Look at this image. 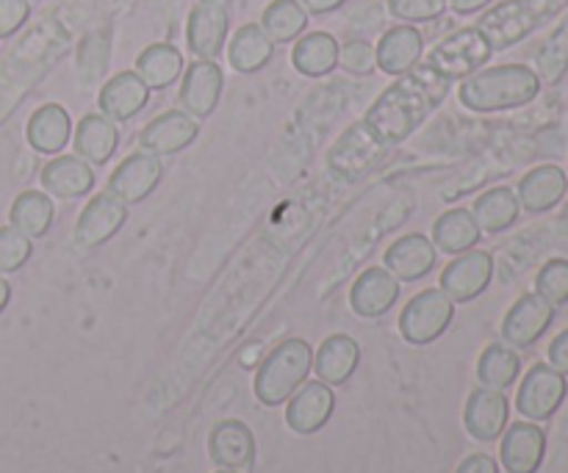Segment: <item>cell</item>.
Instances as JSON below:
<instances>
[{"label": "cell", "instance_id": "6da1fadb", "mask_svg": "<svg viewBox=\"0 0 568 473\" xmlns=\"http://www.w3.org/2000/svg\"><path fill=\"white\" fill-rule=\"evenodd\" d=\"M449 81L438 75L425 61L397 75V81L372 103L364 120L349 127L327 155V164L336 175L358 177L425 125L427 116L447 100Z\"/></svg>", "mask_w": 568, "mask_h": 473}, {"label": "cell", "instance_id": "7a4b0ae2", "mask_svg": "<svg viewBox=\"0 0 568 473\" xmlns=\"http://www.w3.org/2000/svg\"><path fill=\"white\" fill-rule=\"evenodd\" d=\"M541 92V78L525 64H503L491 70H477L460 83V103L477 114L521 109Z\"/></svg>", "mask_w": 568, "mask_h": 473}, {"label": "cell", "instance_id": "3957f363", "mask_svg": "<svg viewBox=\"0 0 568 473\" xmlns=\"http://www.w3.org/2000/svg\"><path fill=\"white\" fill-rule=\"evenodd\" d=\"M314 369V349L305 338H286L277 343L255 371V399L266 408H281L308 380Z\"/></svg>", "mask_w": 568, "mask_h": 473}, {"label": "cell", "instance_id": "277c9868", "mask_svg": "<svg viewBox=\"0 0 568 473\" xmlns=\"http://www.w3.org/2000/svg\"><path fill=\"white\" fill-rule=\"evenodd\" d=\"M568 0H505V3L494 6L486 14L477 20V31L488 39L491 50H508L516 42L530 37L538 25L558 14L560 6Z\"/></svg>", "mask_w": 568, "mask_h": 473}, {"label": "cell", "instance_id": "5b68a950", "mask_svg": "<svg viewBox=\"0 0 568 473\" xmlns=\"http://www.w3.org/2000/svg\"><path fill=\"white\" fill-rule=\"evenodd\" d=\"M455 319V302L442 288H425L399 313V336L410 347H427L449 330Z\"/></svg>", "mask_w": 568, "mask_h": 473}, {"label": "cell", "instance_id": "8992f818", "mask_svg": "<svg viewBox=\"0 0 568 473\" xmlns=\"http://www.w3.org/2000/svg\"><path fill=\"white\" fill-rule=\"evenodd\" d=\"M491 44L488 39L477 31L475 25L471 28H460V31L449 33L447 39L436 44L427 55L425 64L433 66L442 78H447L449 83L453 81H464V78L475 75L477 70H483L488 59H491Z\"/></svg>", "mask_w": 568, "mask_h": 473}, {"label": "cell", "instance_id": "52a82bcc", "mask_svg": "<svg viewBox=\"0 0 568 473\" xmlns=\"http://www.w3.org/2000/svg\"><path fill=\"white\" fill-rule=\"evenodd\" d=\"M566 377L549 363H536L521 380L519 393H516V410L527 421H549L566 402Z\"/></svg>", "mask_w": 568, "mask_h": 473}, {"label": "cell", "instance_id": "ba28073f", "mask_svg": "<svg viewBox=\"0 0 568 473\" xmlns=\"http://www.w3.org/2000/svg\"><path fill=\"white\" fill-rule=\"evenodd\" d=\"M128 222V205L120 203L116 197H111L109 192L98 194V197L89 199V205H83V210L78 214L75 230H72V241L81 253L89 249L103 247L105 241L116 236V233L125 227Z\"/></svg>", "mask_w": 568, "mask_h": 473}, {"label": "cell", "instance_id": "9c48e42d", "mask_svg": "<svg viewBox=\"0 0 568 473\" xmlns=\"http://www.w3.org/2000/svg\"><path fill=\"white\" fill-rule=\"evenodd\" d=\"M494 280V258L486 249H469L464 255H455L453 264L442 271V291L455 305L475 302Z\"/></svg>", "mask_w": 568, "mask_h": 473}, {"label": "cell", "instance_id": "30bf717a", "mask_svg": "<svg viewBox=\"0 0 568 473\" xmlns=\"http://www.w3.org/2000/svg\"><path fill=\"white\" fill-rule=\"evenodd\" d=\"M161 177H164V164H161L159 155H150L139 150V153L128 155V158L111 172L105 192H109L111 197L120 199V203L139 205L159 188Z\"/></svg>", "mask_w": 568, "mask_h": 473}, {"label": "cell", "instance_id": "8fae6325", "mask_svg": "<svg viewBox=\"0 0 568 473\" xmlns=\"http://www.w3.org/2000/svg\"><path fill=\"white\" fill-rule=\"evenodd\" d=\"M200 136V122L186 111H164L139 131V150L150 155H178Z\"/></svg>", "mask_w": 568, "mask_h": 473}, {"label": "cell", "instance_id": "7c38bea8", "mask_svg": "<svg viewBox=\"0 0 568 473\" xmlns=\"http://www.w3.org/2000/svg\"><path fill=\"white\" fill-rule=\"evenodd\" d=\"M555 321V308L538 294H525L514 302L503 321V338L514 349H530L547 336Z\"/></svg>", "mask_w": 568, "mask_h": 473}, {"label": "cell", "instance_id": "4fadbf2b", "mask_svg": "<svg viewBox=\"0 0 568 473\" xmlns=\"http://www.w3.org/2000/svg\"><path fill=\"white\" fill-rule=\"evenodd\" d=\"M336 410V393L325 382L305 380L286 402V424L297 435H316L325 430Z\"/></svg>", "mask_w": 568, "mask_h": 473}, {"label": "cell", "instance_id": "5bb4252c", "mask_svg": "<svg viewBox=\"0 0 568 473\" xmlns=\"http://www.w3.org/2000/svg\"><path fill=\"white\" fill-rule=\"evenodd\" d=\"M510 419V402L505 391H494V388H475L466 399L464 408V426L475 441L491 443L503 438L508 430Z\"/></svg>", "mask_w": 568, "mask_h": 473}, {"label": "cell", "instance_id": "9a60e30c", "mask_svg": "<svg viewBox=\"0 0 568 473\" xmlns=\"http://www.w3.org/2000/svg\"><path fill=\"white\" fill-rule=\"evenodd\" d=\"M399 280L386 266H369L349 288V308L361 319H381L397 305Z\"/></svg>", "mask_w": 568, "mask_h": 473}, {"label": "cell", "instance_id": "2e32d148", "mask_svg": "<svg viewBox=\"0 0 568 473\" xmlns=\"http://www.w3.org/2000/svg\"><path fill=\"white\" fill-rule=\"evenodd\" d=\"M209 457L220 471H247L255 463V435L244 421L227 419L211 430Z\"/></svg>", "mask_w": 568, "mask_h": 473}, {"label": "cell", "instance_id": "e0dca14e", "mask_svg": "<svg viewBox=\"0 0 568 473\" xmlns=\"http://www.w3.org/2000/svg\"><path fill=\"white\" fill-rule=\"evenodd\" d=\"M222 86H225V75H222L220 64L211 59H200L183 72L181 83V105L186 114L194 120H205L216 111L222 97Z\"/></svg>", "mask_w": 568, "mask_h": 473}, {"label": "cell", "instance_id": "ac0fdd59", "mask_svg": "<svg viewBox=\"0 0 568 473\" xmlns=\"http://www.w3.org/2000/svg\"><path fill=\"white\" fill-rule=\"evenodd\" d=\"M544 454H547V432L532 421H519L503 432L499 460L508 473H538Z\"/></svg>", "mask_w": 568, "mask_h": 473}, {"label": "cell", "instance_id": "d6986e66", "mask_svg": "<svg viewBox=\"0 0 568 473\" xmlns=\"http://www.w3.org/2000/svg\"><path fill=\"white\" fill-rule=\"evenodd\" d=\"M383 260H386V269L392 271L399 282H416L436 269L438 249L436 244L427 236H422V233H408V236L397 238V241L386 249Z\"/></svg>", "mask_w": 568, "mask_h": 473}, {"label": "cell", "instance_id": "ffe728a7", "mask_svg": "<svg viewBox=\"0 0 568 473\" xmlns=\"http://www.w3.org/2000/svg\"><path fill=\"white\" fill-rule=\"evenodd\" d=\"M44 192L55 199H81L94 188V169L81 155H55L39 175Z\"/></svg>", "mask_w": 568, "mask_h": 473}, {"label": "cell", "instance_id": "44dd1931", "mask_svg": "<svg viewBox=\"0 0 568 473\" xmlns=\"http://www.w3.org/2000/svg\"><path fill=\"white\" fill-rule=\"evenodd\" d=\"M148 103L150 89L136 72H116L111 81H105V86L98 94L100 114H105L114 122L133 120L136 114H142Z\"/></svg>", "mask_w": 568, "mask_h": 473}, {"label": "cell", "instance_id": "7402d4cb", "mask_svg": "<svg viewBox=\"0 0 568 473\" xmlns=\"http://www.w3.org/2000/svg\"><path fill=\"white\" fill-rule=\"evenodd\" d=\"M568 194V177L560 166L544 164L527 172L519 181V205L530 214H547L555 205L564 203Z\"/></svg>", "mask_w": 568, "mask_h": 473}, {"label": "cell", "instance_id": "603a6c76", "mask_svg": "<svg viewBox=\"0 0 568 473\" xmlns=\"http://www.w3.org/2000/svg\"><path fill=\"white\" fill-rule=\"evenodd\" d=\"M28 144L42 155H61L72 138V120L59 103L39 105L26 125Z\"/></svg>", "mask_w": 568, "mask_h": 473}, {"label": "cell", "instance_id": "cb8c5ba5", "mask_svg": "<svg viewBox=\"0 0 568 473\" xmlns=\"http://www.w3.org/2000/svg\"><path fill=\"white\" fill-rule=\"evenodd\" d=\"M227 25H231V20H227L225 6H209V3L194 6L186 25V39L192 53L200 55V59L214 61L216 55L222 53V44H225V37H227Z\"/></svg>", "mask_w": 568, "mask_h": 473}, {"label": "cell", "instance_id": "d4e9b609", "mask_svg": "<svg viewBox=\"0 0 568 473\" xmlns=\"http://www.w3.org/2000/svg\"><path fill=\"white\" fill-rule=\"evenodd\" d=\"M422 50H425V39H422L419 28L397 25L383 33L377 42V66L388 75H405L422 61Z\"/></svg>", "mask_w": 568, "mask_h": 473}, {"label": "cell", "instance_id": "484cf974", "mask_svg": "<svg viewBox=\"0 0 568 473\" xmlns=\"http://www.w3.org/2000/svg\"><path fill=\"white\" fill-rule=\"evenodd\" d=\"M72 147L75 155H81L89 164L103 166L105 161L114 158L116 147H120V131H116V122L109 120L105 114H87L75 127V136H72Z\"/></svg>", "mask_w": 568, "mask_h": 473}, {"label": "cell", "instance_id": "4316f807", "mask_svg": "<svg viewBox=\"0 0 568 473\" xmlns=\"http://www.w3.org/2000/svg\"><path fill=\"white\" fill-rule=\"evenodd\" d=\"M358 363H361L358 341L349 336H344V332L325 338V343L320 347V352L314 354L316 377H320V382H325V385H331V388L349 382V377L355 374Z\"/></svg>", "mask_w": 568, "mask_h": 473}, {"label": "cell", "instance_id": "83f0119b", "mask_svg": "<svg viewBox=\"0 0 568 473\" xmlns=\"http://www.w3.org/2000/svg\"><path fill=\"white\" fill-rule=\"evenodd\" d=\"M483 230L477 227L475 216L466 208H449L433 222V244L438 253L464 255L480 244Z\"/></svg>", "mask_w": 568, "mask_h": 473}, {"label": "cell", "instance_id": "f1b7e54d", "mask_svg": "<svg viewBox=\"0 0 568 473\" xmlns=\"http://www.w3.org/2000/svg\"><path fill=\"white\" fill-rule=\"evenodd\" d=\"M521 205L519 197H516L514 188L497 186L483 192L480 197L475 199V208H471V216H475L477 227L488 236H497V233L510 230V227L519 222Z\"/></svg>", "mask_w": 568, "mask_h": 473}, {"label": "cell", "instance_id": "f546056e", "mask_svg": "<svg viewBox=\"0 0 568 473\" xmlns=\"http://www.w3.org/2000/svg\"><path fill=\"white\" fill-rule=\"evenodd\" d=\"M272 53H275V42L255 22L239 28L236 37L231 39V48H227L231 66L236 72H244V75H253V72L264 70L272 61Z\"/></svg>", "mask_w": 568, "mask_h": 473}, {"label": "cell", "instance_id": "4dcf8cb0", "mask_svg": "<svg viewBox=\"0 0 568 473\" xmlns=\"http://www.w3.org/2000/svg\"><path fill=\"white\" fill-rule=\"evenodd\" d=\"M9 219L17 230L26 233L28 238H42L48 236L50 227H53L55 219V205L53 199L44 192H37V188H28V192L17 194L14 203H11Z\"/></svg>", "mask_w": 568, "mask_h": 473}, {"label": "cell", "instance_id": "1f68e13d", "mask_svg": "<svg viewBox=\"0 0 568 473\" xmlns=\"http://www.w3.org/2000/svg\"><path fill=\"white\" fill-rule=\"evenodd\" d=\"M294 66L297 72L308 78H322L327 72H333L338 66V42L336 37L325 31L305 33L303 39H297L292 53Z\"/></svg>", "mask_w": 568, "mask_h": 473}, {"label": "cell", "instance_id": "d6a6232c", "mask_svg": "<svg viewBox=\"0 0 568 473\" xmlns=\"http://www.w3.org/2000/svg\"><path fill=\"white\" fill-rule=\"evenodd\" d=\"M183 72V55L181 50L172 48V44H150L142 50V55L136 59V75L148 83L150 92H159V89L172 86V83L181 78Z\"/></svg>", "mask_w": 568, "mask_h": 473}, {"label": "cell", "instance_id": "836d02e7", "mask_svg": "<svg viewBox=\"0 0 568 473\" xmlns=\"http://www.w3.org/2000/svg\"><path fill=\"white\" fill-rule=\"evenodd\" d=\"M521 374V358L516 354L514 347L508 343H491L483 349L480 360H477V380L480 385L494 388V391H508L516 385Z\"/></svg>", "mask_w": 568, "mask_h": 473}, {"label": "cell", "instance_id": "e575fe53", "mask_svg": "<svg viewBox=\"0 0 568 473\" xmlns=\"http://www.w3.org/2000/svg\"><path fill=\"white\" fill-rule=\"evenodd\" d=\"M261 28L272 42H292L308 28V11L300 0H275V3L266 6Z\"/></svg>", "mask_w": 568, "mask_h": 473}, {"label": "cell", "instance_id": "d590c367", "mask_svg": "<svg viewBox=\"0 0 568 473\" xmlns=\"http://www.w3.org/2000/svg\"><path fill=\"white\" fill-rule=\"evenodd\" d=\"M536 66L538 78L547 83H558L568 72V14L555 28L552 37L541 44V50L536 55Z\"/></svg>", "mask_w": 568, "mask_h": 473}, {"label": "cell", "instance_id": "8d00e7d4", "mask_svg": "<svg viewBox=\"0 0 568 473\" xmlns=\"http://www.w3.org/2000/svg\"><path fill=\"white\" fill-rule=\"evenodd\" d=\"M33 241L14 225L0 227V277L14 275L31 260Z\"/></svg>", "mask_w": 568, "mask_h": 473}, {"label": "cell", "instance_id": "74e56055", "mask_svg": "<svg viewBox=\"0 0 568 473\" xmlns=\"http://www.w3.org/2000/svg\"><path fill=\"white\" fill-rule=\"evenodd\" d=\"M536 294L547 299L552 308L568 302V260L566 258H552L541 266V271L536 275Z\"/></svg>", "mask_w": 568, "mask_h": 473}, {"label": "cell", "instance_id": "f35d334b", "mask_svg": "<svg viewBox=\"0 0 568 473\" xmlns=\"http://www.w3.org/2000/svg\"><path fill=\"white\" fill-rule=\"evenodd\" d=\"M338 64L349 72V75H372L377 66L375 48L364 39H349L344 48H338Z\"/></svg>", "mask_w": 568, "mask_h": 473}, {"label": "cell", "instance_id": "ab89813d", "mask_svg": "<svg viewBox=\"0 0 568 473\" xmlns=\"http://www.w3.org/2000/svg\"><path fill=\"white\" fill-rule=\"evenodd\" d=\"M105 66H109V39L103 33H94V37H89L81 44L78 70H81V75H87V83H92L94 78H100Z\"/></svg>", "mask_w": 568, "mask_h": 473}, {"label": "cell", "instance_id": "60d3db41", "mask_svg": "<svg viewBox=\"0 0 568 473\" xmlns=\"http://www.w3.org/2000/svg\"><path fill=\"white\" fill-rule=\"evenodd\" d=\"M447 0H388V11L403 22H430L444 14Z\"/></svg>", "mask_w": 568, "mask_h": 473}, {"label": "cell", "instance_id": "b9f144b4", "mask_svg": "<svg viewBox=\"0 0 568 473\" xmlns=\"http://www.w3.org/2000/svg\"><path fill=\"white\" fill-rule=\"evenodd\" d=\"M28 17H31L28 0H0V39L14 37Z\"/></svg>", "mask_w": 568, "mask_h": 473}, {"label": "cell", "instance_id": "7bdbcfd3", "mask_svg": "<svg viewBox=\"0 0 568 473\" xmlns=\"http://www.w3.org/2000/svg\"><path fill=\"white\" fill-rule=\"evenodd\" d=\"M549 366L560 374L568 377V330L560 332L552 343H549Z\"/></svg>", "mask_w": 568, "mask_h": 473}, {"label": "cell", "instance_id": "ee69618b", "mask_svg": "<svg viewBox=\"0 0 568 473\" xmlns=\"http://www.w3.org/2000/svg\"><path fill=\"white\" fill-rule=\"evenodd\" d=\"M455 473H499V465L497 460L488 457V454H471V457H466L464 463L458 465Z\"/></svg>", "mask_w": 568, "mask_h": 473}, {"label": "cell", "instance_id": "f6af8a7d", "mask_svg": "<svg viewBox=\"0 0 568 473\" xmlns=\"http://www.w3.org/2000/svg\"><path fill=\"white\" fill-rule=\"evenodd\" d=\"M300 3L305 6V11H308V14H331V11L342 9L347 0H300Z\"/></svg>", "mask_w": 568, "mask_h": 473}, {"label": "cell", "instance_id": "bcb514c9", "mask_svg": "<svg viewBox=\"0 0 568 473\" xmlns=\"http://www.w3.org/2000/svg\"><path fill=\"white\" fill-rule=\"evenodd\" d=\"M488 3H491V0H449V6H453L458 14H475V11L486 9Z\"/></svg>", "mask_w": 568, "mask_h": 473}, {"label": "cell", "instance_id": "7dc6e473", "mask_svg": "<svg viewBox=\"0 0 568 473\" xmlns=\"http://www.w3.org/2000/svg\"><path fill=\"white\" fill-rule=\"evenodd\" d=\"M9 302H11V286L3 280V277H0V313L9 308Z\"/></svg>", "mask_w": 568, "mask_h": 473}, {"label": "cell", "instance_id": "c3c4849f", "mask_svg": "<svg viewBox=\"0 0 568 473\" xmlns=\"http://www.w3.org/2000/svg\"><path fill=\"white\" fill-rule=\"evenodd\" d=\"M200 3H209V6H227L231 0H200Z\"/></svg>", "mask_w": 568, "mask_h": 473}, {"label": "cell", "instance_id": "681fc988", "mask_svg": "<svg viewBox=\"0 0 568 473\" xmlns=\"http://www.w3.org/2000/svg\"><path fill=\"white\" fill-rule=\"evenodd\" d=\"M216 473H239V471H216Z\"/></svg>", "mask_w": 568, "mask_h": 473}]
</instances>
